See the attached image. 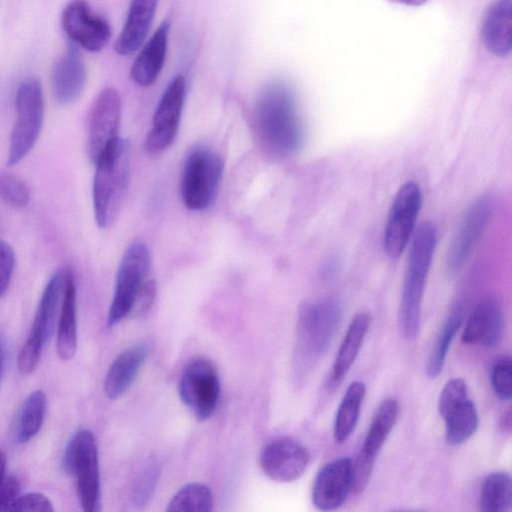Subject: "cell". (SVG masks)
I'll return each mask as SVG.
<instances>
[{"label": "cell", "mask_w": 512, "mask_h": 512, "mask_svg": "<svg viewBox=\"0 0 512 512\" xmlns=\"http://www.w3.org/2000/svg\"><path fill=\"white\" fill-rule=\"evenodd\" d=\"M151 258L147 246L142 242L131 244L120 261L115 289L108 312L107 323L116 325L130 315L137 295L148 279Z\"/></svg>", "instance_id": "9c48e42d"}, {"label": "cell", "mask_w": 512, "mask_h": 512, "mask_svg": "<svg viewBox=\"0 0 512 512\" xmlns=\"http://www.w3.org/2000/svg\"><path fill=\"white\" fill-rule=\"evenodd\" d=\"M19 482L12 476L3 478L0 484V511H8L13 501L19 496Z\"/></svg>", "instance_id": "f35d334b"}, {"label": "cell", "mask_w": 512, "mask_h": 512, "mask_svg": "<svg viewBox=\"0 0 512 512\" xmlns=\"http://www.w3.org/2000/svg\"><path fill=\"white\" fill-rule=\"evenodd\" d=\"M463 322V309L455 306L446 318L435 340L426 364V374L436 378L442 371L451 343Z\"/></svg>", "instance_id": "f546056e"}, {"label": "cell", "mask_w": 512, "mask_h": 512, "mask_svg": "<svg viewBox=\"0 0 512 512\" xmlns=\"http://www.w3.org/2000/svg\"><path fill=\"white\" fill-rule=\"evenodd\" d=\"M77 294L76 284L70 272L60 307L57 333V353L62 360L73 358L77 348Z\"/></svg>", "instance_id": "4316f807"}, {"label": "cell", "mask_w": 512, "mask_h": 512, "mask_svg": "<svg viewBox=\"0 0 512 512\" xmlns=\"http://www.w3.org/2000/svg\"><path fill=\"white\" fill-rule=\"evenodd\" d=\"M341 317V305L334 298L307 301L300 306L293 355L297 379L305 377L329 349Z\"/></svg>", "instance_id": "7a4b0ae2"}, {"label": "cell", "mask_w": 512, "mask_h": 512, "mask_svg": "<svg viewBox=\"0 0 512 512\" xmlns=\"http://www.w3.org/2000/svg\"><path fill=\"white\" fill-rule=\"evenodd\" d=\"M438 412L445 422V439L451 446L468 441L477 431L479 417L468 388L462 378H452L442 388Z\"/></svg>", "instance_id": "7c38bea8"}, {"label": "cell", "mask_w": 512, "mask_h": 512, "mask_svg": "<svg viewBox=\"0 0 512 512\" xmlns=\"http://www.w3.org/2000/svg\"><path fill=\"white\" fill-rule=\"evenodd\" d=\"M130 145L118 138L95 163L93 206L97 225L109 227L117 218L128 188Z\"/></svg>", "instance_id": "277c9868"}, {"label": "cell", "mask_w": 512, "mask_h": 512, "mask_svg": "<svg viewBox=\"0 0 512 512\" xmlns=\"http://www.w3.org/2000/svg\"><path fill=\"white\" fill-rule=\"evenodd\" d=\"M371 324V316L366 312L357 313L351 320L339 347L332 366L330 382L339 384L356 360Z\"/></svg>", "instance_id": "484cf974"}, {"label": "cell", "mask_w": 512, "mask_h": 512, "mask_svg": "<svg viewBox=\"0 0 512 512\" xmlns=\"http://www.w3.org/2000/svg\"><path fill=\"white\" fill-rule=\"evenodd\" d=\"M224 163L222 158L206 147L193 149L183 165L180 194L184 205L201 211L214 202L221 182Z\"/></svg>", "instance_id": "5b68a950"}, {"label": "cell", "mask_w": 512, "mask_h": 512, "mask_svg": "<svg viewBox=\"0 0 512 512\" xmlns=\"http://www.w3.org/2000/svg\"><path fill=\"white\" fill-rule=\"evenodd\" d=\"M47 409V399L43 391L31 393L25 400L19 414L16 439L26 443L34 438L43 424Z\"/></svg>", "instance_id": "4dcf8cb0"}, {"label": "cell", "mask_w": 512, "mask_h": 512, "mask_svg": "<svg viewBox=\"0 0 512 512\" xmlns=\"http://www.w3.org/2000/svg\"><path fill=\"white\" fill-rule=\"evenodd\" d=\"M308 449L289 436L274 439L261 452L260 466L273 481L289 483L299 479L310 462Z\"/></svg>", "instance_id": "e0dca14e"}, {"label": "cell", "mask_w": 512, "mask_h": 512, "mask_svg": "<svg viewBox=\"0 0 512 512\" xmlns=\"http://www.w3.org/2000/svg\"><path fill=\"white\" fill-rule=\"evenodd\" d=\"M61 23L70 40L91 52L102 50L111 36L109 23L83 0L73 1L64 8Z\"/></svg>", "instance_id": "ac0fdd59"}, {"label": "cell", "mask_w": 512, "mask_h": 512, "mask_svg": "<svg viewBox=\"0 0 512 512\" xmlns=\"http://www.w3.org/2000/svg\"><path fill=\"white\" fill-rule=\"evenodd\" d=\"M158 0H132L124 26L115 41L119 55L136 51L146 39L156 12Z\"/></svg>", "instance_id": "d4e9b609"}, {"label": "cell", "mask_w": 512, "mask_h": 512, "mask_svg": "<svg viewBox=\"0 0 512 512\" xmlns=\"http://www.w3.org/2000/svg\"><path fill=\"white\" fill-rule=\"evenodd\" d=\"M353 461L341 457L324 465L312 487V503L318 510L338 509L352 492Z\"/></svg>", "instance_id": "d6986e66"}, {"label": "cell", "mask_w": 512, "mask_h": 512, "mask_svg": "<svg viewBox=\"0 0 512 512\" xmlns=\"http://www.w3.org/2000/svg\"><path fill=\"white\" fill-rule=\"evenodd\" d=\"M421 206L422 191L418 183L407 181L399 187L383 232V248L391 259L398 258L410 243Z\"/></svg>", "instance_id": "30bf717a"}, {"label": "cell", "mask_w": 512, "mask_h": 512, "mask_svg": "<svg viewBox=\"0 0 512 512\" xmlns=\"http://www.w3.org/2000/svg\"><path fill=\"white\" fill-rule=\"evenodd\" d=\"M484 46L492 54L505 57L512 47V2L496 0L485 14L482 25Z\"/></svg>", "instance_id": "cb8c5ba5"}, {"label": "cell", "mask_w": 512, "mask_h": 512, "mask_svg": "<svg viewBox=\"0 0 512 512\" xmlns=\"http://www.w3.org/2000/svg\"><path fill=\"white\" fill-rule=\"evenodd\" d=\"M16 119L11 131L7 165L13 166L32 150L40 135L44 119V98L40 82L25 79L17 88Z\"/></svg>", "instance_id": "8992f818"}, {"label": "cell", "mask_w": 512, "mask_h": 512, "mask_svg": "<svg viewBox=\"0 0 512 512\" xmlns=\"http://www.w3.org/2000/svg\"><path fill=\"white\" fill-rule=\"evenodd\" d=\"M393 3L403 4L406 6H421L426 3L427 0H389Z\"/></svg>", "instance_id": "60d3db41"}, {"label": "cell", "mask_w": 512, "mask_h": 512, "mask_svg": "<svg viewBox=\"0 0 512 512\" xmlns=\"http://www.w3.org/2000/svg\"><path fill=\"white\" fill-rule=\"evenodd\" d=\"M0 198L10 206L22 208L29 203L30 189L19 176L11 173H1Z\"/></svg>", "instance_id": "836d02e7"}, {"label": "cell", "mask_w": 512, "mask_h": 512, "mask_svg": "<svg viewBox=\"0 0 512 512\" xmlns=\"http://www.w3.org/2000/svg\"><path fill=\"white\" fill-rule=\"evenodd\" d=\"M15 268V253L5 241L0 240V298L6 293Z\"/></svg>", "instance_id": "8d00e7d4"}, {"label": "cell", "mask_w": 512, "mask_h": 512, "mask_svg": "<svg viewBox=\"0 0 512 512\" xmlns=\"http://www.w3.org/2000/svg\"><path fill=\"white\" fill-rule=\"evenodd\" d=\"M365 394L366 387L361 381H354L347 387L335 417L333 434L336 442H345L353 433Z\"/></svg>", "instance_id": "83f0119b"}, {"label": "cell", "mask_w": 512, "mask_h": 512, "mask_svg": "<svg viewBox=\"0 0 512 512\" xmlns=\"http://www.w3.org/2000/svg\"><path fill=\"white\" fill-rule=\"evenodd\" d=\"M504 314L500 303L492 297L480 301L467 318L461 342L486 348L495 347L504 332Z\"/></svg>", "instance_id": "ffe728a7"}, {"label": "cell", "mask_w": 512, "mask_h": 512, "mask_svg": "<svg viewBox=\"0 0 512 512\" xmlns=\"http://www.w3.org/2000/svg\"><path fill=\"white\" fill-rule=\"evenodd\" d=\"M70 272L68 269L55 272L42 293L31 331L18 356V369L22 374L33 372L39 363L43 346L52 333Z\"/></svg>", "instance_id": "ba28073f"}, {"label": "cell", "mask_w": 512, "mask_h": 512, "mask_svg": "<svg viewBox=\"0 0 512 512\" xmlns=\"http://www.w3.org/2000/svg\"><path fill=\"white\" fill-rule=\"evenodd\" d=\"M178 394L198 420L210 418L219 402L220 382L212 362L205 358L190 361L181 372Z\"/></svg>", "instance_id": "8fae6325"}, {"label": "cell", "mask_w": 512, "mask_h": 512, "mask_svg": "<svg viewBox=\"0 0 512 512\" xmlns=\"http://www.w3.org/2000/svg\"><path fill=\"white\" fill-rule=\"evenodd\" d=\"M148 355L147 345L137 343L123 350L112 362L104 381L108 398L117 399L130 388Z\"/></svg>", "instance_id": "603a6c76"}, {"label": "cell", "mask_w": 512, "mask_h": 512, "mask_svg": "<svg viewBox=\"0 0 512 512\" xmlns=\"http://www.w3.org/2000/svg\"><path fill=\"white\" fill-rule=\"evenodd\" d=\"M494 209L493 195L488 192L469 205L447 250L446 267L450 274L458 273L466 264L490 223Z\"/></svg>", "instance_id": "4fadbf2b"}, {"label": "cell", "mask_w": 512, "mask_h": 512, "mask_svg": "<svg viewBox=\"0 0 512 512\" xmlns=\"http://www.w3.org/2000/svg\"><path fill=\"white\" fill-rule=\"evenodd\" d=\"M170 23L165 20L142 48L131 67V79L141 87L152 85L158 78L167 53Z\"/></svg>", "instance_id": "7402d4cb"}, {"label": "cell", "mask_w": 512, "mask_h": 512, "mask_svg": "<svg viewBox=\"0 0 512 512\" xmlns=\"http://www.w3.org/2000/svg\"><path fill=\"white\" fill-rule=\"evenodd\" d=\"M5 467H6V456L5 454L0 450V484L5 477Z\"/></svg>", "instance_id": "b9f144b4"}, {"label": "cell", "mask_w": 512, "mask_h": 512, "mask_svg": "<svg viewBox=\"0 0 512 512\" xmlns=\"http://www.w3.org/2000/svg\"><path fill=\"white\" fill-rule=\"evenodd\" d=\"M54 508L51 501L42 493L29 492L24 495L18 496L8 511H37V512H51Z\"/></svg>", "instance_id": "d590c367"}, {"label": "cell", "mask_w": 512, "mask_h": 512, "mask_svg": "<svg viewBox=\"0 0 512 512\" xmlns=\"http://www.w3.org/2000/svg\"><path fill=\"white\" fill-rule=\"evenodd\" d=\"M511 411L508 410L507 412H505L501 419H500V422H499V426L501 428V430L505 433H510L511 432Z\"/></svg>", "instance_id": "ab89813d"}, {"label": "cell", "mask_w": 512, "mask_h": 512, "mask_svg": "<svg viewBox=\"0 0 512 512\" xmlns=\"http://www.w3.org/2000/svg\"><path fill=\"white\" fill-rule=\"evenodd\" d=\"M437 243V229L431 222H422L410 241L404 272L398 321L407 339L418 335L421 304Z\"/></svg>", "instance_id": "3957f363"}, {"label": "cell", "mask_w": 512, "mask_h": 512, "mask_svg": "<svg viewBox=\"0 0 512 512\" xmlns=\"http://www.w3.org/2000/svg\"><path fill=\"white\" fill-rule=\"evenodd\" d=\"M121 120V98L114 88L103 89L94 100L88 118L87 154L96 163L117 141Z\"/></svg>", "instance_id": "9a60e30c"}, {"label": "cell", "mask_w": 512, "mask_h": 512, "mask_svg": "<svg viewBox=\"0 0 512 512\" xmlns=\"http://www.w3.org/2000/svg\"><path fill=\"white\" fill-rule=\"evenodd\" d=\"M399 404L385 399L378 406L364 437L361 450L353 462L352 491L361 492L372 475L375 460L399 417Z\"/></svg>", "instance_id": "5bb4252c"}, {"label": "cell", "mask_w": 512, "mask_h": 512, "mask_svg": "<svg viewBox=\"0 0 512 512\" xmlns=\"http://www.w3.org/2000/svg\"><path fill=\"white\" fill-rule=\"evenodd\" d=\"M159 475L160 467L155 460L145 464L136 476L131 488V501L134 506L141 508L149 502L156 488Z\"/></svg>", "instance_id": "d6a6232c"}, {"label": "cell", "mask_w": 512, "mask_h": 512, "mask_svg": "<svg viewBox=\"0 0 512 512\" xmlns=\"http://www.w3.org/2000/svg\"><path fill=\"white\" fill-rule=\"evenodd\" d=\"M257 132L264 145L280 155L298 151L304 141V128L292 89L283 82L268 84L254 108Z\"/></svg>", "instance_id": "6da1fadb"}, {"label": "cell", "mask_w": 512, "mask_h": 512, "mask_svg": "<svg viewBox=\"0 0 512 512\" xmlns=\"http://www.w3.org/2000/svg\"><path fill=\"white\" fill-rule=\"evenodd\" d=\"M213 503V494L207 485L190 483L177 491L166 510L168 512H208L212 510Z\"/></svg>", "instance_id": "1f68e13d"}, {"label": "cell", "mask_w": 512, "mask_h": 512, "mask_svg": "<svg viewBox=\"0 0 512 512\" xmlns=\"http://www.w3.org/2000/svg\"><path fill=\"white\" fill-rule=\"evenodd\" d=\"M2 362H3V350H2V345H1V341H0V372H1V368H2Z\"/></svg>", "instance_id": "7bdbcfd3"}, {"label": "cell", "mask_w": 512, "mask_h": 512, "mask_svg": "<svg viewBox=\"0 0 512 512\" xmlns=\"http://www.w3.org/2000/svg\"><path fill=\"white\" fill-rule=\"evenodd\" d=\"M491 387L501 401H509L512 395V364L510 356L498 358L490 374Z\"/></svg>", "instance_id": "e575fe53"}, {"label": "cell", "mask_w": 512, "mask_h": 512, "mask_svg": "<svg viewBox=\"0 0 512 512\" xmlns=\"http://www.w3.org/2000/svg\"><path fill=\"white\" fill-rule=\"evenodd\" d=\"M63 467L76 479L81 506L86 512L100 509L98 449L93 433L79 430L70 440L63 457Z\"/></svg>", "instance_id": "52a82bcc"}, {"label": "cell", "mask_w": 512, "mask_h": 512, "mask_svg": "<svg viewBox=\"0 0 512 512\" xmlns=\"http://www.w3.org/2000/svg\"><path fill=\"white\" fill-rule=\"evenodd\" d=\"M87 79L84 60L78 49L71 45L54 65L52 88L56 101L68 105L82 94Z\"/></svg>", "instance_id": "44dd1931"}, {"label": "cell", "mask_w": 512, "mask_h": 512, "mask_svg": "<svg viewBox=\"0 0 512 512\" xmlns=\"http://www.w3.org/2000/svg\"><path fill=\"white\" fill-rule=\"evenodd\" d=\"M185 85V78L177 75L165 88L157 104L152 126L144 141V149L147 153H160L173 143L179 129Z\"/></svg>", "instance_id": "2e32d148"}, {"label": "cell", "mask_w": 512, "mask_h": 512, "mask_svg": "<svg viewBox=\"0 0 512 512\" xmlns=\"http://www.w3.org/2000/svg\"><path fill=\"white\" fill-rule=\"evenodd\" d=\"M156 298V283L154 279L148 278L136 297L130 315L141 317L147 314L154 304Z\"/></svg>", "instance_id": "74e56055"}, {"label": "cell", "mask_w": 512, "mask_h": 512, "mask_svg": "<svg viewBox=\"0 0 512 512\" xmlns=\"http://www.w3.org/2000/svg\"><path fill=\"white\" fill-rule=\"evenodd\" d=\"M480 510L483 512H508L512 508V481L507 472L489 474L481 487Z\"/></svg>", "instance_id": "f1b7e54d"}]
</instances>
